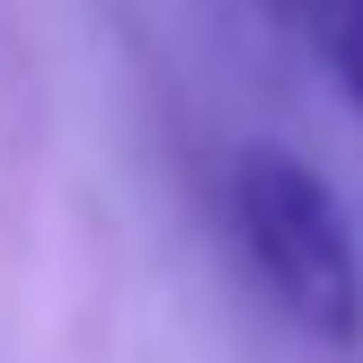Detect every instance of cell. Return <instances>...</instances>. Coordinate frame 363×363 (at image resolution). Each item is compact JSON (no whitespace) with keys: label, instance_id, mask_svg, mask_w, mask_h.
Returning a JSON list of instances; mask_svg holds the SVG:
<instances>
[{"label":"cell","instance_id":"6da1fadb","mask_svg":"<svg viewBox=\"0 0 363 363\" xmlns=\"http://www.w3.org/2000/svg\"><path fill=\"white\" fill-rule=\"evenodd\" d=\"M222 213H230V248L248 257L257 293L311 346L354 354L363 346V240L328 177L275 142H248L222 177Z\"/></svg>","mask_w":363,"mask_h":363},{"label":"cell","instance_id":"7a4b0ae2","mask_svg":"<svg viewBox=\"0 0 363 363\" xmlns=\"http://www.w3.org/2000/svg\"><path fill=\"white\" fill-rule=\"evenodd\" d=\"M293 53H311L363 124V0H248Z\"/></svg>","mask_w":363,"mask_h":363}]
</instances>
